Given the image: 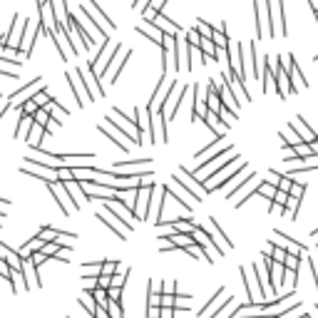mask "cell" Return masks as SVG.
Listing matches in <instances>:
<instances>
[{"label": "cell", "mask_w": 318, "mask_h": 318, "mask_svg": "<svg viewBox=\"0 0 318 318\" xmlns=\"http://www.w3.org/2000/svg\"><path fill=\"white\" fill-rule=\"evenodd\" d=\"M172 182L179 184L184 192L189 194V199H194V201H204V197L209 194V192H206V186H204V182L197 179L192 172H186L184 167H179V172L172 177Z\"/></svg>", "instance_id": "cell-1"}, {"label": "cell", "mask_w": 318, "mask_h": 318, "mask_svg": "<svg viewBox=\"0 0 318 318\" xmlns=\"http://www.w3.org/2000/svg\"><path fill=\"white\" fill-rule=\"evenodd\" d=\"M40 90H45V80H42V77H35V80H30L28 84H25V87H20L17 92H13L8 100H10V104H13V107H20V104H23L25 100H30L35 92H40Z\"/></svg>", "instance_id": "cell-2"}, {"label": "cell", "mask_w": 318, "mask_h": 318, "mask_svg": "<svg viewBox=\"0 0 318 318\" xmlns=\"http://www.w3.org/2000/svg\"><path fill=\"white\" fill-rule=\"evenodd\" d=\"M231 301H234V299H231V296L226 299V291H224V288H219V291L209 299V303L199 311V316H201V318H217V316H219V311H221L224 306H229Z\"/></svg>", "instance_id": "cell-3"}, {"label": "cell", "mask_w": 318, "mask_h": 318, "mask_svg": "<svg viewBox=\"0 0 318 318\" xmlns=\"http://www.w3.org/2000/svg\"><path fill=\"white\" fill-rule=\"evenodd\" d=\"M97 130H100L104 137H110V139H112V144H117L122 152H130V144L124 142V139H130V137H127V134L119 130V127H115L110 119H104L102 124H97ZM130 142H132V139H130ZM132 144H134V142H132Z\"/></svg>", "instance_id": "cell-4"}, {"label": "cell", "mask_w": 318, "mask_h": 318, "mask_svg": "<svg viewBox=\"0 0 318 318\" xmlns=\"http://www.w3.org/2000/svg\"><path fill=\"white\" fill-rule=\"evenodd\" d=\"M167 117H164V110L159 107V112L152 117V124H150V137H152V144H164L167 142Z\"/></svg>", "instance_id": "cell-5"}, {"label": "cell", "mask_w": 318, "mask_h": 318, "mask_svg": "<svg viewBox=\"0 0 318 318\" xmlns=\"http://www.w3.org/2000/svg\"><path fill=\"white\" fill-rule=\"evenodd\" d=\"M67 82H70L72 95H75V100H77V104H80V107H84L87 102H92V100H95V97L90 95V90L82 84V80L77 77V72H67Z\"/></svg>", "instance_id": "cell-6"}, {"label": "cell", "mask_w": 318, "mask_h": 318, "mask_svg": "<svg viewBox=\"0 0 318 318\" xmlns=\"http://www.w3.org/2000/svg\"><path fill=\"white\" fill-rule=\"evenodd\" d=\"M152 189L154 186H139V192H137V199H134V219L139 217H147L150 214V201H152Z\"/></svg>", "instance_id": "cell-7"}, {"label": "cell", "mask_w": 318, "mask_h": 318, "mask_svg": "<svg viewBox=\"0 0 318 318\" xmlns=\"http://www.w3.org/2000/svg\"><path fill=\"white\" fill-rule=\"evenodd\" d=\"M271 236H273V239H271L273 244L281 246V249H286V251H293V253H308V246H303L301 241H296V239L286 236L284 231H273Z\"/></svg>", "instance_id": "cell-8"}, {"label": "cell", "mask_w": 318, "mask_h": 318, "mask_svg": "<svg viewBox=\"0 0 318 318\" xmlns=\"http://www.w3.org/2000/svg\"><path fill=\"white\" fill-rule=\"evenodd\" d=\"M137 33H139V35H144L147 40H152L154 45H159V48L164 45V35H167V33H162V30H159L154 23H150V20H144V23H139V25H137Z\"/></svg>", "instance_id": "cell-9"}, {"label": "cell", "mask_w": 318, "mask_h": 318, "mask_svg": "<svg viewBox=\"0 0 318 318\" xmlns=\"http://www.w3.org/2000/svg\"><path fill=\"white\" fill-rule=\"evenodd\" d=\"M224 80V77H221ZM221 102H224V107H229L234 115H239V107H241V100L236 97V92L231 90V84L224 80V84H221Z\"/></svg>", "instance_id": "cell-10"}, {"label": "cell", "mask_w": 318, "mask_h": 318, "mask_svg": "<svg viewBox=\"0 0 318 318\" xmlns=\"http://www.w3.org/2000/svg\"><path fill=\"white\" fill-rule=\"evenodd\" d=\"M150 23H154V25H157L162 33H167V35H179V33H182V28L174 23V20H169L164 13H157V15L150 20Z\"/></svg>", "instance_id": "cell-11"}, {"label": "cell", "mask_w": 318, "mask_h": 318, "mask_svg": "<svg viewBox=\"0 0 318 318\" xmlns=\"http://www.w3.org/2000/svg\"><path fill=\"white\" fill-rule=\"evenodd\" d=\"M97 219H100L104 226H110V229H112V234H117L119 239H124L127 234H130V231H127L124 226H117V224L112 221V214H110V211H97Z\"/></svg>", "instance_id": "cell-12"}, {"label": "cell", "mask_w": 318, "mask_h": 318, "mask_svg": "<svg viewBox=\"0 0 318 318\" xmlns=\"http://www.w3.org/2000/svg\"><path fill=\"white\" fill-rule=\"evenodd\" d=\"M42 137H48L45 127H42V124H37V122L33 119V130L28 132V144H30L33 150H35V147H40V144H42Z\"/></svg>", "instance_id": "cell-13"}, {"label": "cell", "mask_w": 318, "mask_h": 318, "mask_svg": "<svg viewBox=\"0 0 318 318\" xmlns=\"http://www.w3.org/2000/svg\"><path fill=\"white\" fill-rule=\"evenodd\" d=\"M291 124L296 127V130H299V134L303 137V142H313V139H318V134H316V132L311 130V127L306 124V119H303V117H296Z\"/></svg>", "instance_id": "cell-14"}, {"label": "cell", "mask_w": 318, "mask_h": 318, "mask_svg": "<svg viewBox=\"0 0 318 318\" xmlns=\"http://www.w3.org/2000/svg\"><path fill=\"white\" fill-rule=\"evenodd\" d=\"M264 13H266V8H264V5L253 3V15H256V33H259V40H264V37L268 35V30H266V20H264Z\"/></svg>", "instance_id": "cell-15"}, {"label": "cell", "mask_w": 318, "mask_h": 318, "mask_svg": "<svg viewBox=\"0 0 318 318\" xmlns=\"http://www.w3.org/2000/svg\"><path fill=\"white\" fill-rule=\"evenodd\" d=\"M92 10H95V15H97V20H100V23H104V28H107V30H115L117 28V23H115V20H110V15L107 13H104V10H100V5H97V0H90V3H87Z\"/></svg>", "instance_id": "cell-16"}, {"label": "cell", "mask_w": 318, "mask_h": 318, "mask_svg": "<svg viewBox=\"0 0 318 318\" xmlns=\"http://www.w3.org/2000/svg\"><path fill=\"white\" fill-rule=\"evenodd\" d=\"M281 139H284V144H291V147H296V144H301V142H303V137L299 134V130H296L293 124H288L286 130L281 132Z\"/></svg>", "instance_id": "cell-17"}, {"label": "cell", "mask_w": 318, "mask_h": 318, "mask_svg": "<svg viewBox=\"0 0 318 318\" xmlns=\"http://www.w3.org/2000/svg\"><path fill=\"white\" fill-rule=\"evenodd\" d=\"M209 229H211V234H214V236H217V239H219V241L224 244V249H234V244H231V239H229V236L224 234V231L219 229L217 219H211V217H209Z\"/></svg>", "instance_id": "cell-18"}, {"label": "cell", "mask_w": 318, "mask_h": 318, "mask_svg": "<svg viewBox=\"0 0 318 318\" xmlns=\"http://www.w3.org/2000/svg\"><path fill=\"white\" fill-rule=\"evenodd\" d=\"M276 192H279V186L276 184H271V182H261L259 184V197H264V199H268V201H273V197H276Z\"/></svg>", "instance_id": "cell-19"}, {"label": "cell", "mask_w": 318, "mask_h": 318, "mask_svg": "<svg viewBox=\"0 0 318 318\" xmlns=\"http://www.w3.org/2000/svg\"><path fill=\"white\" fill-rule=\"evenodd\" d=\"M102 261H104V259H97V261H87V264H82L84 276H100V273H102Z\"/></svg>", "instance_id": "cell-20"}, {"label": "cell", "mask_w": 318, "mask_h": 318, "mask_svg": "<svg viewBox=\"0 0 318 318\" xmlns=\"http://www.w3.org/2000/svg\"><path fill=\"white\" fill-rule=\"evenodd\" d=\"M137 164H152V157H147V159H117L115 162V169H127V167H137Z\"/></svg>", "instance_id": "cell-21"}, {"label": "cell", "mask_w": 318, "mask_h": 318, "mask_svg": "<svg viewBox=\"0 0 318 318\" xmlns=\"http://www.w3.org/2000/svg\"><path fill=\"white\" fill-rule=\"evenodd\" d=\"M301 259H303V253H293V251H288V253H286V259H284V266H286V268H293V271H299Z\"/></svg>", "instance_id": "cell-22"}, {"label": "cell", "mask_w": 318, "mask_h": 318, "mask_svg": "<svg viewBox=\"0 0 318 318\" xmlns=\"http://www.w3.org/2000/svg\"><path fill=\"white\" fill-rule=\"evenodd\" d=\"M33 119H35L37 124H42V127H48V124L52 122V115H50V110H48V107H40V110L33 115Z\"/></svg>", "instance_id": "cell-23"}, {"label": "cell", "mask_w": 318, "mask_h": 318, "mask_svg": "<svg viewBox=\"0 0 318 318\" xmlns=\"http://www.w3.org/2000/svg\"><path fill=\"white\" fill-rule=\"evenodd\" d=\"M211 40L217 42V48H219V50H226V48H229V37H226V33H224V30H214Z\"/></svg>", "instance_id": "cell-24"}, {"label": "cell", "mask_w": 318, "mask_h": 318, "mask_svg": "<svg viewBox=\"0 0 318 318\" xmlns=\"http://www.w3.org/2000/svg\"><path fill=\"white\" fill-rule=\"evenodd\" d=\"M201 40H204V35L194 28V30H189L186 33V42H189V45H194V48H201Z\"/></svg>", "instance_id": "cell-25"}, {"label": "cell", "mask_w": 318, "mask_h": 318, "mask_svg": "<svg viewBox=\"0 0 318 318\" xmlns=\"http://www.w3.org/2000/svg\"><path fill=\"white\" fill-rule=\"evenodd\" d=\"M130 57H132V52L127 50V52L122 55V60L117 62V67H115V72H112V80H110V82H117V80H119V72H122V67L127 65V60H130Z\"/></svg>", "instance_id": "cell-26"}, {"label": "cell", "mask_w": 318, "mask_h": 318, "mask_svg": "<svg viewBox=\"0 0 318 318\" xmlns=\"http://www.w3.org/2000/svg\"><path fill=\"white\" fill-rule=\"evenodd\" d=\"M20 107H23V115H30V117H33V115H35V112L40 110V104H37V102H35V100L30 97V100H25L23 104H20Z\"/></svg>", "instance_id": "cell-27"}, {"label": "cell", "mask_w": 318, "mask_h": 318, "mask_svg": "<svg viewBox=\"0 0 318 318\" xmlns=\"http://www.w3.org/2000/svg\"><path fill=\"white\" fill-rule=\"evenodd\" d=\"M197 30H199V33H201L204 37H211V35H214V30H217V28H214V25H209L206 20H199V23H197Z\"/></svg>", "instance_id": "cell-28"}, {"label": "cell", "mask_w": 318, "mask_h": 318, "mask_svg": "<svg viewBox=\"0 0 318 318\" xmlns=\"http://www.w3.org/2000/svg\"><path fill=\"white\" fill-rule=\"evenodd\" d=\"M33 100H35V102L40 104V107H45V104H50V102H52V97H50V95H48L45 90H40V92H35V95H33Z\"/></svg>", "instance_id": "cell-29"}, {"label": "cell", "mask_w": 318, "mask_h": 318, "mask_svg": "<svg viewBox=\"0 0 318 318\" xmlns=\"http://www.w3.org/2000/svg\"><path fill=\"white\" fill-rule=\"evenodd\" d=\"M219 117H221V122H224L226 127H231V122H234V119H236V115H234V112H231L229 107H221V110H219Z\"/></svg>", "instance_id": "cell-30"}, {"label": "cell", "mask_w": 318, "mask_h": 318, "mask_svg": "<svg viewBox=\"0 0 318 318\" xmlns=\"http://www.w3.org/2000/svg\"><path fill=\"white\" fill-rule=\"evenodd\" d=\"M162 306L164 308H174L177 306V293H162Z\"/></svg>", "instance_id": "cell-31"}, {"label": "cell", "mask_w": 318, "mask_h": 318, "mask_svg": "<svg viewBox=\"0 0 318 318\" xmlns=\"http://www.w3.org/2000/svg\"><path fill=\"white\" fill-rule=\"evenodd\" d=\"M95 286H100V288H110V286H112V276H110V273H100Z\"/></svg>", "instance_id": "cell-32"}, {"label": "cell", "mask_w": 318, "mask_h": 318, "mask_svg": "<svg viewBox=\"0 0 318 318\" xmlns=\"http://www.w3.org/2000/svg\"><path fill=\"white\" fill-rule=\"evenodd\" d=\"M288 192H284V189H279V192H276V197H273V204H279V206H286L288 204Z\"/></svg>", "instance_id": "cell-33"}, {"label": "cell", "mask_w": 318, "mask_h": 318, "mask_svg": "<svg viewBox=\"0 0 318 318\" xmlns=\"http://www.w3.org/2000/svg\"><path fill=\"white\" fill-rule=\"evenodd\" d=\"M281 179H284V174H279L276 169H268V179H266V182H271V184H276V186H279Z\"/></svg>", "instance_id": "cell-34"}, {"label": "cell", "mask_w": 318, "mask_h": 318, "mask_svg": "<svg viewBox=\"0 0 318 318\" xmlns=\"http://www.w3.org/2000/svg\"><path fill=\"white\" fill-rule=\"evenodd\" d=\"M102 273H110V276L117 273V264L115 261H102Z\"/></svg>", "instance_id": "cell-35"}, {"label": "cell", "mask_w": 318, "mask_h": 318, "mask_svg": "<svg viewBox=\"0 0 318 318\" xmlns=\"http://www.w3.org/2000/svg\"><path fill=\"white\" fill-rule=\"evenodd\" d=\"M147 318H162V306H147Z\"/></svg>", "instance_id": "cell-36"}, {"label": "cell", "mask_w": 318, "mask_h": 318, "mask_svg": "<svg viewBox=\"0 0 318 318\" xmlns=\"http://www.w3.org/2000/svg\"><path fill=\"white\" fill-rule=\"evenodd\" d=\"M308 268H311V276H313V284H316V291H318V266L313 264L311 256H308Z\"/></svg>", "instance_id": "cell-37"}, {"label": "cell", "mask_w": 318, "mask_h": 318, "mask_svg": "<svg viewBox=\"0 0 318 318\" xmlns=\"http://www.w3.org/2000/svg\"><path fill=\"white\" fill-rule=\"evenodd\" d=\"M147 306H162V293H150V299H147Z\"/></svg>", "instance_id": "cell-38"}, {"label": "cell", "mask_w": 318, "mask_h": 318, "mask_svg": "<svg viewBox=\"0 0 318 318\" xmlns=\"http://www.w3.org/2000/svg\"><path fill=\"white\" fill-rule=\"evenodd\" d=\"M150 3H152V0H134V3H132V8H134V10H142V13H144L147 8H150Z\"/></svg>", "instance_id": "cell-39"}, {"label": "cell", "mask_w": 318, "mask_h": 318, "mask_svg": "<svg viewBox=\"0 0 318 318\" xmlns=\"http://www.w3.org/2000/svg\"><path fill=\"white\" fill-rule=\"evenodd\" d=\"M10 107H13V104H10V100H8V97H0V117H3V115H5Z\"/></svg>", "instance_id": "cell-40"}, {"label": "cell", "mask_w": 318, "mask_h": 318, "mask_svg": "<svg viewBox=\"0 0 318 318\" xmlns=\"http://www.w3.org/2000/svg\"><path fill=\"white\" fill-rule=\"evenodd\" d=\"M164 3H167V0H152V3H150V8H154L157 13H162V8H164Z\"/></svg>", "instance_id": "cell-41"}, {"label": "cell", "mask_w": 318, "mask_h": 318, "mask_svg": "<svg viewBox=\"0 0 318 318\" xmlns=\"http://www.w3.org/2000/svg\"><path fill=\"white\" fill-rule=\"evenodd\" d=\"M162 318H174V308H164L162 306Z\"/></svg>", "instance_id": "cell-42"}, {"label": "cell", "mask_w": 318, "mask_h": 318, "mask_svg": "<svg viewBox=\"0 0 318 318\" xmlns=\"http://www.w3.org/2000/svg\"><path fill=\"white\" fill-rule=\"evenodd\" d=\"M164 293H174V281H164Z\"/></svg>", "instance_id": "cell-43"}, {"label": "cell", "mask_w": 318, "mask_h": 318, "mask_svg": "<svg viewBox=\"0 0 318 318\" xmlns=\"http://www.w3.org/2000/svg\"><path fill=\"white\" fill-rule=\"evenodd\" d=\"M308 5L313 8V13H318V0H308Z\"/></svg>", "instance_id": "cell-44"}, {"label": "cell", "mask_w": 318, "mask_h": 318, "mask_svg": "<svg viewBox=\"0 0 318 318\" xmlns=\"http://www.w3.org/2000/svg\"><path fill=\"white\" fill-rule=\"evenodd\" d=\"M311 147H313V152L318 154V139H313V142H311Z\"/></svg>", "instance_id": "cell-45"}, {"label": "cell", "mask_w": 318, "mask_h": 318, "mask_svg": "<svg viewBox=\"0 0 318 318\" xmlns=\"http://www.w3.org/2000/svg\"><path fill=\"white\" fill-rule=\"evenodd\" d=\"M311 236H313V239H318V229H316V231H313V234H311Z\"/></svg>", "instance_id": "cell-46"}, {"label": "cell", "mask_w": 318, "mask_h": 318, "mask_svg": "<svg viewBox=\"0 0 318 318\" xmlns=\"http://www.w3.org/2000/svg\"><path fill=\"white\" fill-rule=\"evenodd\" d=\"M316 20H318V13H316Z\"/></svg>", "instance_id": "cell-47"}, {"label": "cell", "mask_w": 318, "mask_h": 318, "mask_svg": "<svg viewBox=\"0 0 318 318\" xmlns=\"http://www.w3.org/2000/svg\"><path fill=\"white\" fill-rule=\"evenodd\" d=\"M316 62H318V55H316Z\"/></svg>", "instance_id": "cell-48"}, {"label": "cell", "mask_w": 318, "mask_h": 318, "mask_svg": "<svg viewBox=\"0 0 318 318\" xmlns=\"http://www.w3.org/2000/svg\"><path fill=\"white\" fill-rule=\"evenodd\" d=\"M316 308H318V306H316Z\"/></svg>", "instance_id": "cell-49"}]
</instances>
